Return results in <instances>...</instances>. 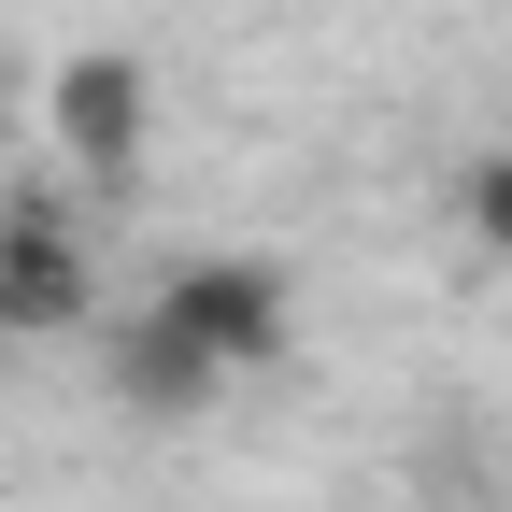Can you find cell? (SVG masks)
<instances>
[{"mask_svg": "<svg viewBox=\"0 0 512 512\" xmlns=\"http://www.w3.org/2000/svg\"><path fill=\"white\" fill-rule=\"evenodd\" d=\"M43 143L72 157L86 185H143V157H157V72H143L128 43L57 57V86H43Z\"/></svg>", "mask_w": 512, "mask_h": 512, "instance_id": "1", "label": "cell"}, {"mask_svg": "<svg viewBox=\"0 0 512 512\" xmlns=\"http://www.w3.org/2000/svg\"><path fill=\"white\" fill-rule=\"evenodd\" d=\"M157 313H171L185 342H214L228 384L242 370H285V342H299V285L271 271V256H171V271H157Z\"/></svg>", "mask_w": 512, "mask_h": 512, "instance_id": "2", "label": "cell"}, {"mask_svg": "<svg viewBox=\"0 0 512 512\" xmlns=\"http://www.w3.org/2000/svg\"><path fill=\"white\" fill-rule=\"evenodd\" d=\"M72 328H100V242L15 200L0 214V342H72Z\"/></svg>", "mask_w": 512, "mask_h": 512, "instance_id": "3", "label": "cell"}, {"mask_svg": "<svg viewBox=\"0 0 512 512\" xmlns=\"http://www.w3.org/2000/svg\"><path fill=\"white\" fill-rule=\"evenodd\" d=\"M100 384H114V413H128V427H200V413L228 399V356H214V342H185L171 313L143 299V313H128V328H114Z\"/></svg>", "mask_w": 512, "mask_h": 512, "instance_id": "4", "label": "cell"}, {"mask_svg": "<svg viewBox=\"0 0 512 512\" xmlns=\"http://www.w3.org/2000/svg\"><path fill=\"white\" fill-rule=\"evenodd\" d=\"M456 214H470V242H484V256H512V157H470Z\"/></svg>", "mask_w": 512, "mask_h": 512, "instance_id": "5", "label": "cell"}, {"mask_svg": "<svg viewBox=\"0 0 512 512\" xmlns=\"http://www.w3.org/2000/svg\"><path fill=\"white\" fill-rule=\"evenodd\" d=\"M0 128H15V57H0Z\"/></svg>", "mask_w": 512, "mask_h": 512, "instance_id": "6", "label": "cell"}]
</instances>
